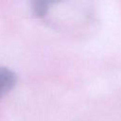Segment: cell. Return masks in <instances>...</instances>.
<instances>
[{
	"mask_svg": "<svg viewBox=\"0 0 121 121\" xmlns=\"http://www.w3.org/2000/svg\"><path fill=\"white\" fill-rule=\"evenodd\" d=\"M16 82L17 77L12 70L7 67H0V99L14 88Z\"/></svg>",
	"mask_w": 121,
	"mask_h": 121,
	"instance_id": "6da1fadb",
	"label": "cell"
},
{
	"mask_svg": "<svg viewBox=\"0 0 121 121\" xmlns=\"http://www.w3.org/2000/svg\"><path fill=\"white\" fill-rule=\"evenodd\" d=\"M63 0H30L33 14L37 18H43L48 13L51 6L56 5Z\"/></svg>",
	"mask_w": 121,
	"mask_h": 121,
	"instance_id": "7a4b0ae2",
	"label": "cell"
}]
</instances>
